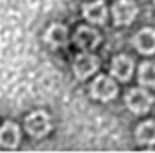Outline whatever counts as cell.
I'll return each instance as SVG.
<instances>
[{"label":"cell","instance_id":"1","mask_svg":"<svg viewBox=\"0 0 155 153\" xmlns=\"http://www.w3.org/2000/svg\"><path fill=\"white\" fill-rule=\"evenodd\" d=\"M152 103H153V97L145 89H131L126 96V104L129 106V110L138 115L147 113L152 108Z\"/></svg>","mask_w":155,"mask_h":153},{"label":"cell","instance_id":"2","mask_svg":"<svg viewBox=\"0 0 155 153\" xmlns=\"http://www.w3.org/2000/svg\"><path fill=\"white\" fill-rule=\"evenodd\" d=\"M25 129L33 138H42L51 131V118L45 111H33L25 120Z\"/></svg>","mask_w":155,"mask_h":153},{"label":"cell","instance_id":"3","mask_svg":"<svg viewBox=\"0 0 155 153\" xmlns=\"http://www.w3.org/2000/svg\"><path fill=\"white\" fill-rule=\"evenodd\" d=\"M91 94L96 99H101V101H110L117 96V85L112 78H108L105 75H99L91 85Z\"/></svg>","mask_w":155,"mask_h":153},{"label":"cell","instance_id":"4","mask_svg":"<svg viewBox=\"0 0 155 153\" xmlns=\"http://www.w3.org/2000/svg\"><path fill=\"white\" fill-rule=\"evenodd\" d=\"M113 19L117 24H129L138 14V7L133 0H117L112 7Z\"/></svg>","mask_w":155,"mask_h":153},{"label":"cell","instance_id":"5","mask_svg":"<svg viewBox=\"0 0 155 153\" xmlns=\"http://www.w3.org/2000/svg\"><path fill=\"white\" fill-rule=\"evenodd\" d=\"M98 66H99V61H98L96 56L80 54L77 59H75V63H73V71H75L77 78L84 80V78H87L89 75H92V73L98 70Z\"/></svg>","mask_w":155,"mask_h":153},{"label":"cell","instance_id":"6","mask_svg":"<svg viewBox=\"0 0 155 153\" xmlns=\"http://www.w3.org/2000/svg\"><path fill=\"white\" fill-rule=\"evenodd\" d=\"M134 45L141 54H153L155 52V30L143 28L134 37Z\"/></svg>","mask_w":155,"mask_h":153},{"label":"cell","instance_id":"7","mask_svg":"<svg viewBox=\"0 0 155 153\" xmlns=\"http://www.w3.org/2000/svg\"><path fill=\"white\" fill-rule=\"evenodd\" d=\"M112 75L117 76L119 80L126 82L133 75V59L127 56H115L112 61Z\"/></svg>","mask_w":155,"mask_h":153},{"label":"cell","instance_id":"8","mask_svg":"<svg viewBox=\"0 0 155 153\" xmlns=\"http://www.w3.org/2000/svg\"><path fill=\"white\" fill-rule=\"evenodd\" d=\"M75 42H77L78 47L89 50V49H94L99 44V33L89 26H82L78 28L77 33H75Z\"/></svg>","mask_w":155,"mask_h":153},{"label":"cell","instance_id":"9","mask_svg":"<svg viewBox=\"0 0 155 153\" xmlns=\"http://www.w3.org/2000/svg\"><path fill=\"white\" fill-rule=\"evenodd\" d=\"M84 16L87 21L91 23H98L103 24L106 21V5L103 0H96L92 4H85L84 5Z\"/></svg>","mask_w":155,"mask_h":153},{"label":"cell","instance_id":"10","mask_svg":"<svg viewBox=\"0 0 155 153\" xmlns=\"http://www.w3.org/2000/svg\"><path fill=\"white\" fill-rule=\"evenodd\" d=\"M19 143V129L12 122H5L0 129V146L16 148Z\"/></svg>","mask_w":155,"mask_h":153},{"label":"cell","instance_id":"11","mask_svg":"<svg viewBox=\"0 0 155 153\" xmlns=\"http://www.w3.org/2000/svg\"><path fill=\"white\" fill-rule=\"evenodd\" d=\"M45 40L52 47H61L68 42V31L63 24H52L45 33Z\"/></svg>","mask_w":155,"mask_h":153},{"label":"cell","instance_id":"12","mask_svg":"<svg viewBox=\"0 0 155 153\" xmlns=\"http://www.w3.org/2000/svg\"><path fill=\"white\" fill-rule=\"evenodd\" d=\"M136 141L140 145H155V122H143L138 125Z\"/></svg>","mask_w":155,"mask_h":153},{"label":"cell","instance_id":"13","mask_svg":"<svg viewBox=\"0 0 155 153\" xmlns=\"http://www.w3.org/2000/svg\"><path fill=\"white\" fill-rule=\"evenodd\" d=\"M138 80L145 87H155V63H141Z\"/></svg>","mask_w":155,"mask_h":153}]
</instances>
